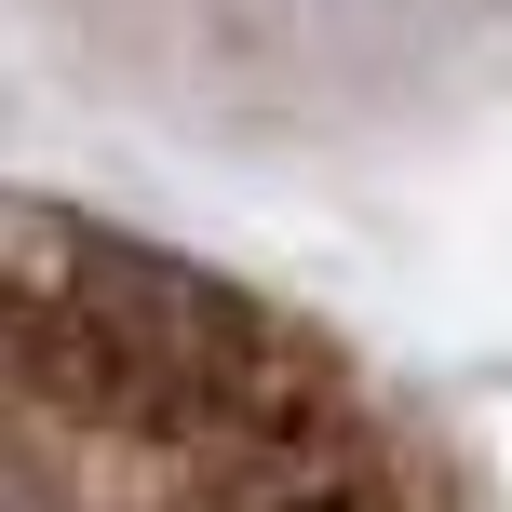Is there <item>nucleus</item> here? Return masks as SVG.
I'll return each instance as SVG.
<instances>
[{
	"label": "nucleus",
	"instance_id": "1",
	"mask_svg": "<svg viewBox=\"0 0 512 512\" xmlns=\"http://www.w3.org/2000/svg\"><path fill=\"white\" fill-rule=\"evenodd\" d=\"M0 512H432L418 445L310 324L0 203Z\"/></svg>",
	"mask_w": 512,
	"mask_h": 512
}]
</instances>
